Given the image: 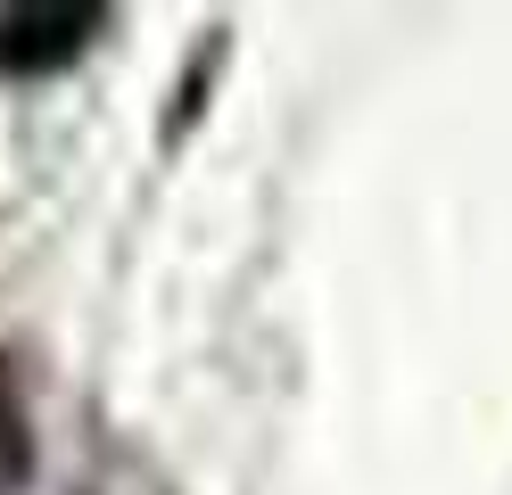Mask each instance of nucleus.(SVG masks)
<instances>
[{"instance_id":"nucleus-3","label":"nucleus","mask_w":512,"mask_h":495,"mask_svg":"<svg viewBox=\"0 0 512 495\" xmlns=\"http://www.w3.org/2000/svg\"><path fill=\"white\" fill-rule=\"evenodd\" d=\"M215 58H223V25H215V42H199V50H190V75H182V91H174L166 141H182V132H190V116H199V75H215Z\"/></svg>"},{"instance_id":"nucleus-2","label":"nucleus","mask_w":512,"mask_h":495,"mask_svg":"<svg viewBox=\"0 0 512 495\" xmlns=\"http://www.w3.org/2000/svg\"><path fill=\"white\" fill-rule=\"evenodd\" d=\"M25 471H34V438H25V405H17V380L0 372V495L25 487Z\"/></svg>"},{"instance_id":"nucleus-1","label":"nucleus","mask_w":512,"mask_h":495,"mask_svg":"<svg viewBox=\"0 0 512 495\" xmlns=\"http://www.w3.org/2000/svg\"><path fill=\"white\" fill-rule=\"evenodd\" d=\"M116 25V9L100 0H25L0 9V83H50L100 50V33Z\"/></svg>"}]
</instances>
